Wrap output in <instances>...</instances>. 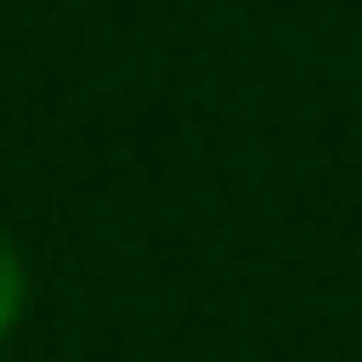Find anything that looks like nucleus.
Returning <instances> with one entry per match:
<instances>
[{"label":"nucleus","mask_w":362,"mask_h":362,"mask_svg":"<svg viewBox=\"0 0 362 362\" xmlns=\"http://www.w3.org/2000/svg\"><path fill=\"white\" fill-rule=\"evenodd\" d=\"M23 288H30V281H23V259H15V244L0 237V333L23 318Z\"/></svg>","instance_id":"nucleus-1"}]
</instances>
